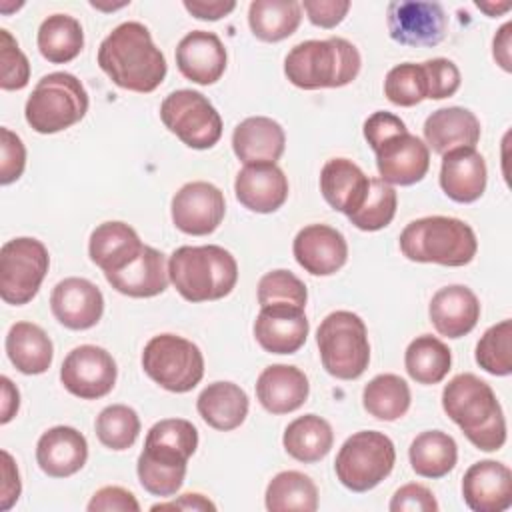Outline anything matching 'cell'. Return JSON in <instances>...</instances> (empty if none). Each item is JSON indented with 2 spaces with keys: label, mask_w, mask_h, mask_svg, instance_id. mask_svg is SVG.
Masks as SVG:
<instances>
[{
  "label": "cell",
  "mask_w": 512,
  "mask_h": 512,
  "mask_svg": "<svg viewBox=\"0 0 512 512\" xmlns=\"http://www.w3.org/2000/svg\"><path fill=\"white\" fill-rule=\"evenodd\" d=\"M442 408L462 434L484 452H496L506 442L502 406L488 382L462 372L442 390Z\"/></svg>",
  "instance_id": "2"
},
{
  "label": "cell",
  "mask_w": 512,
  "mask_h": 512,
  "mask_svg": "<svg viewBox=\"0 0 512 512\" xmlns=\"http://www.w3.org/2000/svg\"><path fill=\"white\" fill-rule=\"evenodd\" d=\"M292 252L296 262L312 276L336 274L348 260L344 234L328 224L304 226L292 242Z\"/></svg>",
  "instance_id": "17"
},
{
  "label": "cell",
  "mask_w": 512,
  "mask_h": 512,
  "mask_svg": "<svg viewBox=\"0 0 512 512\" xmlns=\"http://www.w3.org/2000/svg\"><path fill=\"white\" fill-rule=\"evenodd\" d=\"M162 124L188 148L208 150L222 136V118L212 102L196 90L170 92L160 104Z\"/></svg>",
  "instance_id": "10"
},
{
  "label": "cell",
  "mask_w": 512,
  "mask_h": 512,
  "mask_svg": "<svg viewBox=\"0 0 512 512\" xmlns=\"http://www.w3.org/2000/svg\"><path fill=\"white\" fill-rule=\"evenodd\" d=\"M392 512H436L438 510V502L432 494V490H428L422 484H404L400 486L388 506Z\"/></svg>",
  "instance_id": "50"
},
{
  "label": "cell",
  "mask_w": 512,
  "mask_h": 512,
  "mask_svg": "<svg viewBox=\"0 0 512 512\" xmlns=\"http://www.w3.org/2000/svg\"><path fill=\"white\" fill-rule=\"evenodd\" d=\"M2 488H0V510H10L22 492V484H20V474L16 468L14 458L10 456V452L2 450Z\"/></svg>",
  "instance_id": "54"
},
{
  "label": "cell",
  "mask_w": 512,
  "mask_h": 512,
  "mask_svg": "<svg viewBox=\"0 0 512 512\" xmlns=\"http://www.w3.org/2000/svg\"><path fill=\"white\" fill-rule=\"evenodd\" d=\"M184 8L198 20H220L224 16H228L234 8L236 2L234 0H184Z\"/></svg>",
  "instance_id": "55"
},
{
  "label": "cell",
  "mask_w": 512,
  "mask_h": 512,
  "mask_svg": "<svg viewBox=\"0 0 512 512\" xmlns=\"http://www.w3.org/2000/svg\"><path fill=\"white\" fill-rule=\"evenodd\" d=\"M88 460V442L72 426H54L46 430L36 444V462L52 478H68L82 470Z\"/></svg>",
  "instance_id": "25"
},
{
  "label": "cell",
  "mask_w": 512,
  "mask_h": 512,
  "mask_svg": "<svg viewBox=\"0 0 512 512\" xmlns=\"http://www.w3.org/2000/svg\"><path fill=\"white\" fill-rule=\"evenodd\" d=\"M248 394L234 382H212L208 384L198 400L196 410L200 418L214 430L230 432L238 428L248 416Z\"/></svg>",
  "instance_id": "32"
},
{
  "label": "cell",
  "mask_w": 512,
  "mask_h": 512,
  "mask_svg": "<svg viewBox=\"0 0 512 512\" xmlns=\"http://www.w3.org/2000/svg\"><path fill=\"white\" fill-rule=\"evenodd\" d=\"M362 66L358 48L346 38L304 40L284 58V74L302 90L342 88L356 80Z\"/></svg>",
  "instance_id": "4"
},
{
  "label": "cell",
  "mask_w": 512,
  "mask_h": 512,
  "mask_svg": "<svg viewBox=\"0 0 512 512\" xmlns=\"http://www.w3.org/2000/svg\"><path fill=\"white\" fill-rule=\"evenodd\" d=\"M282 444L288 456H292L294 460L314 464L330 452L334 444V432L328 420H324L322 416L304 414L294 418L286 426Z\"/></svg>",
  "instance_id": "34"
},
{
  "label": "cell",
  "mask_w": 512,
  "mask_h": 512,
  "mask_svg": "<svg viewBox=\"0 0 512 512\" xmlns=\"http://www.w3.org/2000/svg\"><path fill=\"white\" fill-rule=\"evenodd\" d=\"M386 24L394 42L412 48L438 46L448 32V16L442 4L426 0L388 2Z\"/></svg>",
  "instance_id": "12"
},
{
  "label": "cell",
  "mask_w": 512,
  "mask_h": 512,
  "mask_svg": "<svg viewBox=\"0 0 512 512\" xmlns=\"http://www.w3.org/2000/svg\"><path fill=\"white\" fill-rule=\"evenodd\" d=\"M462 498L474 512H504L512 506V472L496 460L474 462L462 478Z\"/></svg>",
  "instance_id": "19"
},
{
  "label": "cell",
  "mask_w": 512,
  "mask_h": 512,
  "mask_svg": "<svg viewBox=\"0 0 512 512\" xmlns=\"http://www.w3.org/2000/svg\"><path fill=\"white\" fill-rule=\"evenodd\" d=\"M6 354L14 368L22 374H44L54 358L50 336L32 322H16L6 334Z\"/></svg>",
  "instance_id": "33"
},
{
  "label": "cell",
  "mask_w": 512,
  "mask_h": 512,
  "mask_svg": "<svg viewBox=\"0 0 512 512\" xmlns=\"http://www.w3.org/2000/svg\"><path fill=\"white\" fill-rule=\"evenodd\" d=\"M174 226L190 236L212 234L226 214V200L218 186L204 180L184 184L170 204Z\"/></svg>",
  "instance_id": "14"
},
{
  "label": "cell",
  "mask_w": 512,
  "mask_h": 512,
  "mask_svg": "<svg viewBox=\"0 0 512 512\" xmlns=\"http://www.w3.org/2000/svg\"><path fill=\"white\" fill-rule=\"evenodd\" d=\"M476 362L494 376L512 374V322L502 320L490 326L476 344Z\"/></svg>",
  "instance_id": "43"
},
{
  "label": "cell",
  "mask_w": 512,
  "mask_h": 512,
  "mask_svg": "<svg viewBox=\"0 0 512 512\" xmlns=\"http://www.w3.org/2000/svg\"><path fill=\"white\" fill-rule=\"evenodd\" d=\"M410 402V388L398 374H378L364 386L362 392L364 410L376 420L384 422L402 418L408 412Z\"/></svg>",
  "instance_id": "40"
},
{
  "label": "cell",
  "mask_w": 512,
  "mask_h": 512,
  "mask_svg": "<svg viewBox=\"0 0 512 512\" xmlns=\"http://www.w3.org/2000/svg\"><path fill=\"white\" fill-rule=\"evenodd\" d=\"M286 146L284 128L268 116H250L232 132V150L244 164L280 160Z\"/></svg>",
  "instance_id": "29"
},
{
  "label": "cell",
  "mask_w": 512,
  "mask_h": 512,
  "mask_svg": "<svg viewBox=\"0 0 512 512\" xmlns=\"http://www.w3.org/2000/svg\"><path fill=\"white\" fill-rule=\"evenodd\" d=\"M86 508L88 512H140L134 494L122 486H104L96 490Z\"/></svg>",
  "instance_id": "51"
},
{
  "label": "cell",
  "mask_w": 512,
  "mask_h": 512,
  "mask_svg": "<svg viewBox=\"0 0 512 512\" xmlns=\"http://www.w3.org/2000/svg\"><path fill=\"white\" fill-rule=\"evenodd\" d=\"M150 510H154V512L156 510H186V512L198 510L200 512V510H216V504L198 492H188V494L178 496L176 500L154 504Z\"/></svg>",
  "instance_id": "56"
},
{
  "label": "cell",
  "mask_w": 512,
  "mask_h": 512,
  "mask_svg": "<svg viewBox=\"0 0 512 512\" xmlns=\"http://www.w3.org/2000/svg\"><path fill=\"white\" fill-rule=\"evenodd\" d=\"M136 472H138V480L142 484V488L154 496H174L182 484H184V476H186V468H172V466H162L156 462H150L142 456H138L136 462Z\"/></svg>",
  "instance_id": "47"
},
{
  "label": "cell",
  "mask_w": 512,
  "mask_h": 512,
  "mask_svg": "<svg viewBox=\"0 0 512 512\" xmlns=\"http://www.w3.org/2000/svg\"><path fill=\"white\" fill-rule=\"evenodd\" d=\"M428 316L438 334L462 338L472 332L480 320V300L468 286L450 284L432 296Z\"/></svg>",
  "instance_id": "23"
},
{
  "label": "cell",
  "mask_w": 512,
  "mask_h": 512,
  "mask_svg": "<svg viewBox=\"0 0 512 512\" xmlns=\"http://www.w3.org/2000/svg\"><path fill=\"white\" fill-rule=\"evenodd\" d=\"M0 386H2V404H0V422L8 424L18 408H20V392L18 388L12 384V380L8 376L0 378Z\"/></svg>",
  "instance_id": "58"
},
{
  "label": "cell",
  "mask_w": 512,
  "mask_h": 512,
  "mask_svg": "<svg viewBox=\"0 0 512 512\" xmlns=\"http://www.w3.org/2000/svg\"><path fill=\"white\" fill-rule=\"evenodd\" d=\"M396 462L394 442L376 430H360L340 446L334 472L340 484L352 492H368L390 476Z\"/></svg>",
  "instance_id": "8"
},
{
  "label": "cell",
  "mask_w": 512,
  "mask_h": 512,
  "mask_svg": "<svg viewBox=\"0 0 512 512\" xmlns=\"http://www.w3.org/2000/svg\"><path fill=\"white\" fill-rule=\"evenodd\" d=\"M264 504L270 512H314L318 508V488L310 476L284 470L268 482Z\"/></svg>",
  "instance_id": "39"
},
{
  "label": "cell",
  "mask_w": 512,
  "mask_h": 512,
  "mask_svg": "<svg viewBox=\"0 0 512 512\" xmlns=\"http://www.w3.org/2000/svg\"><path fill=\"white\" fill-rule=\"evenodd\" d=\"M476 8L482 10L486 16L490 18H498L500 14L508 12L512 8L510 2H502V4H494V2H476Z\"/></svg>",
  "instance_id": "59"
},
{
  "label": "cell",
  "mask_w": 512,
  "mask_h": 512,
  "mask_svg": "<svg viewBox=\"0 0 512 512\" xmlns=\"http://www.w3.org/2000/svg\"><path fill=\"white\" fill-rule=\"evenodd\" d=\"M96 436L110 450H128L140 434V418L126 404H110L100 410L94 422Z\"/></svg>",
  "instance_id": "42"
},
{
  "label": "cell",
  "mask_w": 512,
  "mask_h": 512,
  "mask_svg": "<svg viewBox=\"0 0 512 512\" xmlns=\"http://www.w3.org/2000/svg\"><path fill=\"white\" fill-rule=\"evenodd\" d=\"M400 250L412 262L466 266L478 252L474 230L460 218L424 216L406 224Z\"/></svg>",
  "instance_id": "5"
},
{
  "label": "cell",
  "mask_w": 512,
  "mask_h": 512,
  "mask_svg": "<svg viewBox=\"0 0 512 512\" xmlns=\"http://www.w3.org/2000/svg\"><path fill=\"white\" fill-rule=\"evenodd\" d=\"M370 178L348 158H330L320 170V192L330 208L354 214L366 198Z\"/></svg>",
  "instance_id": "30"
},
{
  "label": "cell",
  "mask_w": 512,
  "mask_h": 512,
  "mask_svg": "<svg viewBox=\"0 0 512 512\" xmlns=\"http://www.w3.org/2000/svg\"><path fill=\"white\" fill-rule=\"evenodd\" d=\"M308 300L306 284L290 270L266 272L258 282V304H294L304 308Z\"/></svg>",
  "instance_id": "45"
},
{
  "label": "cell",
  "mask_w": 512,
  "mask_h": 512,
  "mask_svg": "<svg viewBox=\"0 0 512 512\" xmlns=\"http://www.w3.org/2000/svg\"><path fill=\"white\" fill-rule=\"evenodd\" d=\"M510 44H512V22H506V24H502V28L496 32V36L492 40V56L504 72H512Z\"/></svg>",
  "instance_id": "57"
},
{
  "label": "cell",
  "mask_w": 512,
  "mask_h": 512,
  "mask_svg": "<svg viewBox=\"0 0 512 512\" xmlns=\"http://www.w3.org/2000/svg\"><path fill=\"white\" fill-rule=\"evenodd\" d=\"M374 154L378 174L390 186H412L420 182L430 168V148L408 130L386 138Z\"/></svg>",
  "instance_id": "15"
},
{
  "label": "cell",
  "mask_w": 512,
  "mask_h": 512,
  "mask_svg": "<svg viewBox=\"0 0 512 512\" xmlns=\"http://www.w3.org/2000/svg\"><path fill=\"white\" fill-rule=\"evenodd\" d=\"M144 244L136 230L120 220H108L98 224L88 240L90 260L104 272H116L124 268L142 252Z\"/></svg>",
  "instance_id": "31"
},
{
  "label": "cell",
  "mask_w": 512,
  "mask_h": 512,
  "mask_svg": "<svg viewBox=\"0 0 512 512\" xmlns=\"http://www.w3.org/2000/svg\"><path fill=\"white\" fill-rule=\"evenodd\" d=\"M118 368L112 354L94 344H82L68 352L60 368L62 386L76 398L98 400L116 384Z\"/></svg>",
  "instance_id": "13"
},
{
  "label": "cell",
  "mask_w": 512,
  "mask_h": 512,
  "mask_svg": "<svg viewBox=\"0 0 512 512\" xmlns=\"http://www.w3.org/2000/svg\"><path fill=\"white\" fill-rule=\"evenodd\" d=\"M398 196L394 186L384 182L382 178H370L368 192L360 208L348 216V220L364 232H376L386 228L396 214Z\"/></svg>",
  "instance_id": "41"
},
{
  "label": "cell",
  "mask_w": 512,
  "mask_h": 512,
  "mask_svg": "<svg viewBox=\"0 0 512 512\" xmlns=\"http://www.w3.org/2000/svg\"><path fill=\"white\" fill-rule=\"evenodd\" d=\"M300 6L306 12L308 20L320 28L338 26L350 10L348 0H304Z\"/></svg>",
  "instance_id": "52"
},
{
  "label": "cell",
  "mask_w": 512,
  "mask_h": 512,
  "mask_svg": "<svg viewBox=\"0 0 512 512\" xmlns=\"http://www.w3.org/2000/svg\"><path fill=\"white\" fill-rule=\"evenodd\" d=\"M428 80V100H442L450 98L460 88V70L448 58H432L422 62Z\"/></svg>",
  "instance_id": "48"
},
{
  "label": "cell",
  "mask_w": 512,
  "mask_h": 512,
  "mask_svg": "<svg viewBox=\"0 0 512 512\" xmlns=\"http://www.w3.org/2000/svg\"><path fill=\"white\" fill-rule=\"evenodd\" d=\"M196 448L198 430L190 420L164 418L148 430L140 456L162 466L186 468Z\"/></svg>",
  "instance_id": "24"
},
{
  "label": "cell",
  "mask_w": 512,
  "mask_h": 512,
  "mask_svg": "<svg viewBox=\"0 0 512 512\" xmlns=\"http://www.w3.org/2000/svg\"><path fill=\"white\" fill-rule=\"evenodd\" d=\"M426 146L436 154H446L454 148H474L480 140V120L474 112L462 106L434 110L424 122Z\"/></svg>",
  "instance_id": "28"
},
{
  "label": "cell",
  "mask_w": 512,
  "mask_h": 512,
  "mask_svg": "<svg viewBox=\"0 0 512 512\" xmlns=\"http://www.w3.org/2000/svg\"><path fill=\"white\" fill-rule=\"evenodd\" d=\"M408 376L418 384H438L446 378L452 366L450 348L432 334L416 336L404 354Z\"/></svg>",
  "instance_id": "37"
},
{
  "label": "cell",
  "mask_w": 512,
  "mask_h": 512,
  "mask_svg": "<svg viewBox=\"0 0 512 512\" xmlns=\"http://www.w3.org/2000/svg\"><path fill=\"white\" fill-rule=\"evenodd\" d=\"M324 370L338 380L360 378L370 362V342L364 320L350 310L330 312L316 330Z\"/></svg>",
  "instance_id": "7"
},
{
  "label": "cell",
  "mask_w": 512,
  "mask_h": 512,
  "mask_svg": "<svg viewBox=\"0 0 512 512\" xmlns=\"http://www.w3.org/2000/svg\"><path fill=\"white\" fill-rule=\"evenodd\" d=\"M238 202L256 214L276 212L288 198V178L274 162L246 164L234 180Z\"/></svg>",
  "instance_id": "20"
},
{
  "label": "cell",
  "mask_w": 512,
  "mask_h": 512,
  "mask_svg": "<svg viewBox=\"0 0 512 512\" xmlns=\"http://www.w3.org/2000/svg\"><path fill=\"white\" fill-rule=\"evenodd\" d=\"M302 20V6L296 0H254L248 6V24L262 42H280L292 36Z\"/></svg>",
  "instance_id": "36"
},
{
  "label": "cell",
  "mask_w": 512,
  "mask_h": 512,
  "mask_svg": "<svg viewBox=\"0 0 512 512\" xmlns=\"http://www.w3.org/2000/svg\"><path fill=\"white\" fill-rule=\"evenodd\" d=\"M488 170L484 156L476 148H454L442 154L440 188L460 204L476 202L486 190Z\"/></svg>",
  "instance_id": "22"
},
{
  "label": "cell",
  "mask_w": 512,
  "mask_h": 512,
  "mask_svg": "<svg viewBox=\"0 0 512 512\" xmlns=\"http://www.w3.org/2000/svg\"><path fill=\"white\" fill-rule=\"evenodd\" d=\"M168 276L188 302H210L228 296L238 282L236 258L222 246H180L170 254Z\"/></svg>",
  "instance_id": "3"
},
{
  "label": "cell",
  "mask_w": 512,
  "mask_h": 512,
  "mask_svg": "<svg viewBox=\"0 0 512 512\" xmlns=\"http://www.w3.org/2000/svg\"><path fill=\"white\" fill-rule=\"evenodd\" d=\"M400 132H406L404 120L386 110H378V112L370 114L364 122V138L372 150H376L386 138L400 134Z\"/></svg>",
  "instance_id": "53"
},
{
  "label": "cell",
  "mask_w": 512,
  "mask_h": 512,
  "mask_svg": "<svg viewBox=\"0 0 512 512\" xmlns=\"http://www.w3.org/2000/svg\"><path fill=\"white\" fill-rule=\"evenodd\" d=\"M48 248L30 236L12 238L0 248V296L6 304H28L48 272Z\"/></svg>",
  "instance_id": "11"
},
{
  "label": "cell",
  "mask_w": 512,
  "mask_h": 512,
  "mask_svg": "<svg viewBox=\"0 0 512 512\" xmlns=\"http://www.w3.org/2000/svg\"><path fill=\"white\" fill-rule=\"evenodd\" d=\"M142 368L164 390L184 394L200 384L204 356L192 340L178 334H158L144 346Z\"/></svg>",
  "instance_id": "9"
},
{
  "label": "cell",
  "mask_w": 512,
  "mask_h": 512,
  "mask_svg": "<svg viewBox=\"0 0 512 512\" xmlns=\"http://www.w3.org/2000/svg\"><path fill=\"white\" fill-rule=\"evenodd\" d=\"M88 92L70 72H52L42 76L26 100L24 116L28 126L38 134H56L88 112Z\"/></svg>",
  "instance_id": "6"
},
{
  "label": "cell",
  "mask_w": 512,
  "mask_h": 512,
  "mask_svg": "<svg viewBox=\"0 0 512 512\" xmlns=\"http://www.w3.org/2000/svg\"><path fill=\"white\" fill-rule=\"evenodd\" d=\"M38 50L52 64L74 60L84 48V32L80 22L68 14H52L38 28Z\"/></svg>",
  "instance_id": "38"
},
{
  "label": "cell",
  "mask_w": 512,
  "mask_h": 512,
  "mask_svg": "<svg viewBox=\"0 0 512 512\" xmlns=\"http://www.w3.org/2000/svg\"><path fill=\"white\" fill-rule=\"evenodd\" d=\"M50 310L64 328L88 330L102 318L104 296L94 282L70 276L54 286L50 294Z\"/></svg>",
  "instance_id": "18"
},
{
  "label": "cell",
  "mask_w": 512,
  "mask_h": 512,
  "mask_svg": "<svg viewBox=\"0 0 512 512\" xmlns=\"http://www.w3.org/2000/svg\"><path fill=\"white\" fill-rule=\"evenodd\" d=\"M384 96L402 108H410L428 98V80L422 64L404 62L388 70L384 78Z\"/></svg>",
  "instance_id": "44"
},
{
  "label": "cell",
  "mask_w": 512,
  "mask_h": 512,
  "mask_svg": "<svg viewBox=\"0 0 512 512\" xmlns=\"http://www.w3.org/2000/svg\"><path fill=\"white\" fill-rule=\"evenodd\" d=\"M226 62L228 56L222 40L208 30H192L176 46L178 70L202 86L218 82L226 70Z\"/></svg>",
  "instance_id": "21"
},
{
  "label": "cell",
  "mask_w": 512,
  "mask_h": 512,
  "mask_svg": "<svg viewBox=\"0 0 512 512\" xmlns=\"http://www.w3.org/2000/svg\"><path fill=\"white\" fill-rule=\"evenodd\" d=\"M104 276L116 292L130 298L158 296L168 288V282H170L166 256L160 250L146 244L142 252L134 260H130L124 268Z\"/></svg>",
  "instance_id": "26"
},
{
  "label": "cell",
  "mask_w": 512,
  "mask_h": 512,
  "mask_svg": "<svg viewBox=\"0 0 512 512\" xmlns=\"http://www.w3.org/2000/svg\"><path fill=\"white\" fill-rule=\"evenodd\" d=\"M310 332L304 308L294 304L262 306L254 320V338L270 354L298 352Z\"/></svg>",
  "instance_id": "16"
},
{
  "label": "cell",
  "mask_w": 512,
  "mask_h": 512,
  "mask_svg": "<svg viewBox=\"0 0 512 512\" xmlns=\"http://www.w3.org/2000/svg\"><path fill=\"white\" fill-rule=\"evenodd\" d=\"M0 184L8 186L16 182L26 168V148L22 138L10 128H0Z\"/></svg>",
  "instance_id": "49"
},
{
  "label": "cell",
  "mask_w": 512,
  "mask_h": 512,
  "mask_svg": "<svg viewBox=\"0 0 512 512\" xmlns=\"http://www.w3.org/2000/svg\"><path fill=\"white\" fill-rule=\"evenodd\" d=\"M408 458L418 476L436 480L454 470L458 462V446L450 434L442 430H426L412 440Z\"/></svg>",
  "instance_id": "35"
},
{
  "label": "cell",
  "mask_w": 512,
  "mask_h": 512,
  "mask_svg": "<svg viewBox=\"0 0 512 512\" xmlns=\"http://www.w3.org/2000/svg\"><path fill=\"white\" fill-rule=\"evenodd\" d=\"M310 394L306 374L290 364L266 366L256 380V398L270 414L298 410Z\"/></svg>",
  "instance_id": "27"
},
{
  "label": "cell",
  "mask_w": 512,
  "mask_h": 512,
  "mask_svg": "<svg viewBox=\"0 0 512 512\" xmlns=\"http://www.w3.org/2000/svg\"><path fill=\"white\" fill-rule=\"evenodd\" d=\"M98 66L116 86L140 94L154 92L168 70L164 54L140 22L118 24L100 42Z\"/></svg>",
  "instance_id": "1"
},
{
  "label": "cell",
  "mask_w": 512,
  "mask_h": 512,
  "mask_svg": "<svg viewBox=\"0 0 512 512\" xmlns=\"http://www.w3.org/2000/svg\"><path fill=\"white\" fill-rule=\"evenodd\" d=\"M0 68L2 90H22L30 80L28 58L6 28L0 30Z\"/></svg>",
  "instance_id": "46"
}]
</instances>
